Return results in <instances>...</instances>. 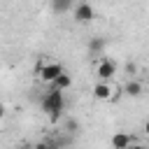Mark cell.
<instances>
[{
	"label": "cell",
	"instance_id": "cell-3",
	"mask_svg": "<svg viewBox=\"0 0 149 149\" xmlns=\"http://www.w3.org/2000/svg\"><path fill=\"white\" fill-rule=\"evenodd\" d=\"M114 72H116V65H114L112 58H98L95 61V74H98L100 81H107L109 84V79L114 77Z\"/></svg>",
	"mask_w": 149,
	"mask_h": 149
},
{
	"label": "cell",
	"instance_id": "cell-2",
	"mask_svg": "<svg viewBox=\"0 0 149 149\" xmlns=\"http://www.w3.org/2000/svg\"><path fill=\"white\" fill-rule=\"evenodd\" d=\"M35 72L40 74V79L42 81H47V84H54L65 70H63V65L61 63H44V61H40L37 65H35Z\"/></svg>",
	"mask_w": 149,
	"mask_h": 149
},
{
	"label": "cell",
	"instance_id": "cell-8",
	"mask_svg": "<svg viewBox=\"0 0 149 149\" xmlns=\"http://www.w3.org/2000/svg\"><path fill=\"white\" fill-rule=\"evenodd\" d=\"M88 49H91V54L100 56V54H102V49H105V40H102V37H95V40H91V42H88Z\"/></svg>",
	"mask_w": 149,
	"mask_h": 149
},
{
	"label": "cell",
	"instance_id": "cell-9",
	"mask_svg": "<svg viewBox=\"0 0 149 149\" xmlns=\"http://www.w3.org/2000/svg\"><path fill=\"white\" fill-rule=\"evenodd\" d=\"M126 93H128V95H133V98L142 95V84H140V81H135V79H133V81H128V84H126Z\"/></svg>",
	"mask_w": 149,
	"mask_h": 149
},
{
	"label": "cell",
	"instance_id": "cell-7",
	"mask_svg": "<svg viewBox=\"0 0 149 149\" xmlns=\"http://www.w3.org/2000/svg\"><path fill=\"white\" fill-rule=\"evenodd\" d=\"M70 86H72V79H70V74H68V72H63V74L51 84V88H56V91H61V93H65Z\"/></svg>",
	"mask_w": 149,
	"mask_h": 149
},
{
	"label": "cell",
	"instance_id": "cell-6",
	"mask_svg": "<svg viewBox=\"0 0 149 149\" xmlns=\"http://www.w3.org/2000/svg\"><path fill=\"white\" fill-rule=\"evenodd\" d=\"M133 147V137L128 133H114L112 135V149H130Z\"/></svg>",
	"mask_w": 149,
	"mask_h": 149
},
{
	"label": "cell",
	"instance_id": "cell-1",
	"mask_svg": "<svg viewBox=\"0 0 149 149\" xmlns=\"http://www.w3.org/2000/svg\"><path fill=\"white\" fill-rule=\"evenodd\" d=\"M42 109L47 112L49 121H58L63 116V109H65V93H61L56 88L47 91L42 98Z\"/></svg>",
	"mask_w": 149,
	"mask_h": 149
},
{
	"label": "cell",
	"instance_id": "cell-5",
	"mask_svg": "<svg viewBox=\"0 0 149 149\" xmlns=\"http://www.w3.org/2000/svg\"><path fill=\"white\" fill-rule=\"evenodd\" d=\"M72 16H74L77 23H91L93 16H95V9H93V5H88V2H77L74 9H72Z\"/></svg>",
	"mask_w": 149,
	"mask_h": 149
},
{
	"label": "cell",
	"instance_id": "cell-10",
	"mask_svg": "<svg viewBox=\"0 0 149 149\" xmlns=\"http://www.w3.org/2000/svg\"><path fill=\"white\" fill-rule=\"evenodd\" d=\"M51 9H54V12H58V14H63V12H68V9H74V5H72L70 0H61V2H54V5H51Z\"/></svg>",
	"mask_w": 149,
	"mask_h": 149
},
{
	"label": "cell",
	"instance_id": "cell-13",
	"mask_svg": "<svg viewBox=\"0 0 149 149\" xmlns=\"http://www.w3.org/2000/svg\"><path fill=\"white\" fill-rule=\"evenodd\" d=\"M130 149H147V147H142V144H133Z\"/></svg>",
	"mask_w": 149,
	"mask_h": 149
},
{
	"label": "cell",
	"instance_id": "cell-12",
	"mask_svg": "<svg viewBox=\"0 0 149 149\" xmlns=\"http://www.w3.org/2000/svg\"><path fill=\"white\" fill-rule=\"evenodd\" d=\"M144 133H147V135H149V119H147V121H144Z\"/></svg>",
	"mask_w": 149,
	"mask_h": 149
},
{
	"label": "cell",
	"instance_id": "cell-14",
	"mask_svg": "<svg viewBox=\"0 0 149 149\" xmlns=\"http://www.w3.org/2000/svg\"><path fill=\"white\" fill-rule=\"evenodd\" d=\"M2 116H5V107L0 105V119H2Z\"/></svg>",
	"mask_w": 149,
	"mask_h": 149
},
{
	"label": "cell",
	"instance_id": "cell-4",
	"mask_svg": "<svg viewBox=\"0 0 149 149\" xmlns=\"http://www.w3.org/2000/svg\"><path fill=\"white\" fill-rule=\"evenodd\" d=\"M93 95L98 100H116L119 98V88L114 84H107V81H98L93 84Z\"/></svg>",
	"mask_w": 149,
	"mask_h": 149
},
{
	"label": "cell",
	"instance_id": "cell-11",
	"mask_svg": "<svg viewBox=\"0 0 149 149\" xmlns=\"http://www.w3.org/2000/svg\"><path fill=\"white\" fill-rule=\"evenodd\" d=\"M33 149H47V142H37V144H35Z\"/></svg>",
	"mask_w": 149,
	"mask_h": 149
}]
</instances>
